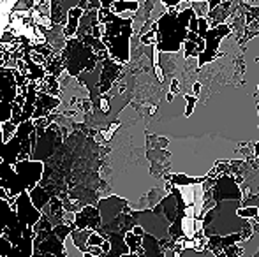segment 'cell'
Segmentation results:
<instances>
[{"instance_id": "cell-7", "label": "cell", "mask_w": 259, "mask_h": 257, "mask_svg": "<svg viewBox=\"0 0 259 257\" xmlns=\"http://www.w3.org/2000/svg\"><path fill=\"white\" fill-rule=\"evenodd\" d=\"M16 134V125L11 124V122H6V124H2V139L4 143H7V141H11V137Z\"/></svg>"}, {"instance_id": "cell-10", "label": "cell", "mask_w": 259, "mask_h": 257, "mask_svg": "<svg viewBox=\"0 0 259 257\" xmlns=\"http://www.w3.org/2000/svg\"><path fill=\"white\" fill-rule=\"evenodd\" d=\"M182 92V86H180V81H178V79H173V81H171V88H169V93H180Z\"/></svg>"}, {"instance_id": "cell-3", "label": "cell", "mask_w": 259, "mask_h": 257, "mask_svg": "<svg viewBox=\"0 0 259 257\" xmlns=\"http://www.w3.org/2000/svg\"><path fill=\"white\" fill-rule=\"evenodd\" d=\"M229 32H231V27H229L228 23H222V25H219V27L210 28V30L206 32V35H205V52H203L201 55H199V59H198L199 67H201V65H205L206 62H211L215 57L222 55V53L217 52L219 42H221L222 37L229 35Z\"/></svg>"}, {"instance_id": "cell-8", "label": "cell", "mask_w": 259, "mask_h": 257, "mask_svg": "<svg viewBox=\"0 0 259 257\" xmlns=\"http://www.w3.org/2000/svg\"><path fill=\"white\" fill-rule=\"evenodd\" d=\"M184 53H185V57H187V59H191V57H199L198 55V52H196V44L194 42H191V41H185L184 42Z\"/></svg>"}, {"instance_id": "cell-4", "label": "cell", "mask_w": 259, "mask_h": 257, "mask_svg": "<svg viewBox=\"0 0 259 257\" xmlns=\"http://www.w3.org/2000/svg\"><path fill=\"white\" fill-rule=\"evenodd\" d=\"M211 199L215 204L219 201H240L242 199V189L236 183L235 176L231 175H221L215 180V185L211 189Z\"/></svg>"}, {"instance_id": "cell-12", "label": "cell", "mask_w": 259, "mask_h": 257, "mask_svg": "<svg viewBox=\"0 0 259 257\" xmlns=\"http://www.w3.org/2000/svg\"><path fill=\"white\" fill-rule=\"evenodd\" d=\"M199 90H201V83L196 81V83H194V93H192V97H198Z\"/></svg>"}, {"instance_id": "cell-5", "label": "cell", "mask_w": 259, "mask_h": 257, "mask_svg": "<svg viewBox=\"0 0 259 257\" xmlns=\"http://www.w3.org/2000/svg\"><path fill=\"white\" fill-rule=\"evenodd\" d=\"M81 16H83V11L79 9L78 6L67 11V23H65V27H64L65 39H72L76 35V30H78V25H79V18Z\"/></svg>"}, {"instance_id": "cell-2", "label": "cell", "mask_w": 259, "mask_h": 257, "mask_svg": "<svg viewBox=\"0 0 259 257\" xmlns=\"http://www.w3.org/2000/svg\"><path fill=\"white\" fill-rule=\"evenodd\" d=\"M13 206H14V210H16V217H18V222H20L21 229L23 231L34 229V226L39 222L42 213L37 212V210L32 206L28 192H21L18 197H14Z\"/></svg>"}, {"instance_id": "cell-1", "label": "cell", "mask_w": 259, "mask_h": 257, "mask_svg": "<svg viewBox=\"0 0 259 257\" xmlns=\"http://www.w3.org/2000/svg\"><path fill=\"white\" fill-rule=\"evenodd\" d=\"M45 164L41 161H23L14 166L0 162V189L6 190L9 199L18 197L21 192H30L39 185Z\"/></svg>"}, {"instance_id": "cell-13", "label": "cell", "mask_w": 259, "mask_h": 257, "mask_svg": "<svg viewBox=\"0 0 259 257\" xmlns=\"http://www.w3.org/2000/svg\"><path fill=\"white\" fill-rule=\"evenodd\" d=\"M254 151H256V157H257V162H259V143L254 146Z\"/></svg>"}, {"instance_id": "cell-11", "label": "cell", "mask_w": 259, "mask_h": 257, "mask_svg": "<svg viewBox=\"0 0 259 257\" xmlns=\"http://www.w3.org/2000/svg\"><path fill=\"white\" fill-rule=\"evenodd\" d=\"M99 106H101V110H103V113H108V111H109V100H108V97H106V95L101 97Z\"/></svg>"}, {"instance_id": "cell-6", "label": "cell", "mask_w": 259, "mask_h": 257, "mask_svg": "<svg viewBox=\"0 0 259 257\" xmlns=\"http://www.w3.org/2000/svg\"><path fill=\"white\" fill-rule=\"evenodd\" d=\"M236 217L238 219H250V220H254V219H257L259 217V210L256 208V206H245V208H238L236 210Z\"/></svg>"}, {"instance_id": "cell-9", "label": "cell", "mask_w": 259, "mask_h": 257, "mask_svg": "<svg viewBox=\"0 0 259 257\" xmlns=\"http://www.w3.org/2000/svg\"><path fill=\"white\" fill-rule=\"evenodd\" d=\"M185 100H187V108H185V117H191L192 111H194V106H196V97L192 95H185Z\"/></svg>"}]
</instances>
